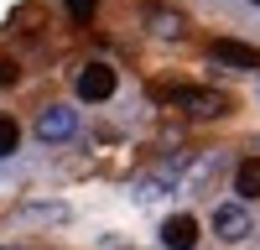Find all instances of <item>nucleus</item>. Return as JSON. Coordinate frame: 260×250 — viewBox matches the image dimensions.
<instances>
[{
	"mask_svg": "<svg viewBox=\"0 0 260 250\" xmlns=\"http://www.w3.org/2000/svg\"><path fill=\"white\" fill-rule=\"evenodd\" d=\"M156 99H172V104H182V110L192 115V120H219V115H229V99L219 94V89H182V83H156Z\"/></svg>",
	"mask_w": 260,
	"mask_h": 250,
	"instance_id": "f257e3e1",
	"label": "nucleus"
},
{
	"mask_svg": "<svg viewBox=\"0 0 260 250\" xmlns=\"http://www.w3.org/2000/svg\"><path fill=\"white\" fill-rule=\"evenodd\" d=\"M73 89H78V99H89V104H104L115 94V68L110 63H89L78 78H73Z\"/></svg>",
	"mask_w": 260,
	"mask_h": 250,
	"instance_id": "f03ea898",
	"label": "nucleus"
},
{
	"mask_svg": "<svg viewBox=\"0 0 260 250\" xmlns=\"http://www.w3.org/2000/svg\"><path fill=\"white\" fill-rule=\"evenodd\" d=\"M213 63H224V68H240V73H255L260 68V47H245V42H234V37H219L208 47Z\"/></svg>",
	"mask_w": 260,
	"mask_h": 250,
	"instance_id": "7ed1b4c3",
	"label": "nucleus"
},
{
	"mask_svg": "<svg viewBox=\"0 0 260 250\" xmlns=\"http://www.w3.org/2000/svg\"><path fill=\"white\" fill-rule=\"evenodd\" d=\"M73 131H78V110H68V104H47L37 115V136L42 141H68Z\"/></svg>",
	"mask_w": 260,
	"mask_h": 250,
	"instance_id": "20e7f679",
	"label": "nucleus"
},
{
	"mask_svg": "<svg viewBox=\"0 0 260 250\" xmlns=\"http://www.w3.org/2000/svg\"><path fill=\"white\" fill-rule=\"evenodd\" d=\"M213 235H219V240H245L250 235L245 203H219V208H213Z\"/></svg>",
	"mask_w": 260,
	"mask_h": 250,
	"instance_id": "39448f33",
	"label": "nucleus"
},
{
	"mask_svg": "<svg viewBox=\"0 0 260 250\" xmlns=\"http://www.w3.org/2000/svg\"><path fill=\"white\" fill-rule=\"evenodd\" d=\"M161 245L167 250H192V245H198V219H192V214H172L161 224Z\"/></svg>",
	"mask_w": 260,
	"mask_h": 250,
	"instance_id": "423d86ee",
	"label": "nucleus"
},
{
	"mask_svg": "<svg viewBox=\"0 0 260 250\" xmlns=\"http://www.w3.org/2000/svg\"><path fill=\"white\" fill-rule=\"evenodd\" d=\"M234 193L240 198H260V157H245L234 167Z\"/></svg>",
	"mask_w": 260,
	"mask_h": 250,
	"instance_id": "0eeeda50",
	"label": "nucleus"
},
{
	"mask_svg": "<svg viewBox=\"0 0 260 250\" xmlns=\"http://www.w3.org/2000/svg\"><path fill=\"white\" fill-rule=\"evenodd\" d=\"M146 26L156 37H182V16L167 11V6H146Z\"/></svg>",
	"mask_w": 260,
	"mask_h": 250,
	"instance_id": "6e6552de",
	"label": "nucleus"
},
{
	"mask_svg": "<svg viewBox=\"0 0 260 250\" xmlns=\"http://www.w3.org/2000/svg\"><path fill=\"white\" fill-rule=\"evenodd\" d=\"M16 146H21V125H16L11 115H0V157H11Z\"/></svg>",
	"mask_w": 260,
	"mask_h": 250,
	"instance_id": "1a4fd4ad",
	"label": "nucleus"
},
{
	"mask_svg": "<svg viewBox=\"0 0 260 250\" xmlns=\"http://www.w3.org/2000/svg\"><path fill=\"white\" fill-rule=\"evenodd\" d=\"M62 11L73 21H94V0H62Z\"/></svg>",
	"mask_w": 260,
	"mask_h": 250,
	"instance_id": "9d476101",
	"label": "nucleus"
},
{
	"mask_svg": "<svg viewBox=\"0 0 260 250\" xmlns=\"http://www.w3.org/2000/svg\"><path fill=\"white\" fill-rule=\"evenodd\" d=\"M0 83H16V63L11 57H0Z\"/></svg>",
	"mask_w": 260,
	"mask_h": 250,
	"instance_id": "9b49d317",
	"label": "nucleus"
},
{
	"mask_svg": "<svg viewBox=\"0 0 260 250\" xmlns=\"http://www.w3.org/2000/svg\"><path fill=\"white\" fill-rule=\"evenodd\" d=\"M250 6H260V0H250Z\"/></svg>",
	"mask_w": 260,
	"mask_h": 250,
	"instance_id": "f8f14e48",
	"label": "nucleus"
}]
</instances>
